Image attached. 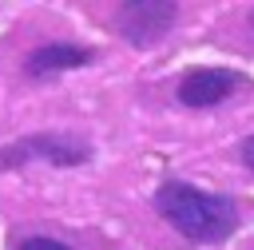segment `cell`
<instances>
[{"label":"cell","instance_id":"1","mask_svg":"<svg viewBox=\"0 0 254 250\" xmlns=\"http://www.w3.org/2000/svg\"><path fill=\"white\" fill-rule=\"evenodd\" d=\"M155 202L163 218L190 242H222L238 226V210L226 194H210L190 183H163Z\"/></svg>","mask_w":254,"mask_h":250},{"label":"cell","instance_id":"2","mask_svg":"<svg viewBox=\"0 0 254 250\" xmlns=\"http://www.w3.org/2000/svg\"><path fill=\"white\" fill-rule=\"evenodd\" d=\"M171 20H175V4L135 0V4H123V12H119V32H123L131 44L147 48V44H155V40L171 28Z\"/></svg>","mask_w":254,"mask_h":250},{"label":"cell","instance_id":"3","mask_svg":"<svg viewBox=\"0 0 254 250\" xmlns=\"http://www.w3.org/2000/svg\"><path fill=\"white\" fill-rule=\"evenodd\" d=\"M87 155H91L87 143H75L67 135H40V139H28V143L4 151L0 159L4 163H16V159H48L52 167H79V163H87Z\"/></svg>","mask_w":254,"mask_h":250},{"label":"cell","instance_id":"4","mask_svg":"<svg viewBox=\"0 0 254 250\" xmlns=\"http://www.w3.org/2000/svg\"><path fill=\"white\" fill-rule=\"evenodd\" d=\"M238 87V75L226 67H198L179 83V103L187 107H214Z\"/></svg>","mask_w":254,"mask_h":250},{"label":"cell","instance_id":"5","mask_svg":"<svg viewBox=\"0 0 254 250\" xmlns=\"http://www.w3.org/2000/svg\"><path fill=\"white\" fill-rule=\"evenodd\" d=\"M87 60H91L87 48H75V44H40V48L28 56V71H32V75H52V71L83 67Z\"/></svg>","mask_w":254,"mask_h":250},{"label":"cell","instance_id":"6","mask_svg":"<svg viewBox=\"0 0 254 250\" xmlns=\"http://www.w3.org/2000/svg\"><path fill=\"white\" fill-rule=\"evenodd\" d=\"M20 250H71V246H64V242H56V238H28Z\"/></svg>","mask_w":254,"mask_h":250},{"label":"cell","instance_id":"7","mask_svg":"<svg viewBox=\"0 0 254 250\" xmlns=\"http://www.w3.org/2000/svg\"><path fill=\"white\" fill-rule=\"evenodd\" d=\"M242 163H246V167L254 171V135H250V139L242 143Z\"/></svg>","mask_w":254,"mask_h":250}]
</instances>
